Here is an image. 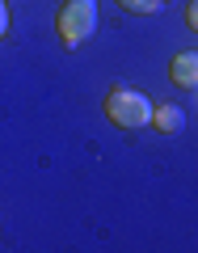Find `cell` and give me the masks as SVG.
<instances>
[{
    "label": "cell",
    "instance_id": "1",
    "mask_svg": "<svg viewBox=\"0 0 198 253\" xmlns=\"http://www.w3.org/2000/svg\"><path fill=\"white\" fill-rule=\"evenodd\" d=\"M106 114H110V123L122 126V131H139V126L152 123V101L139 89H131V84H114V89L106 93Z\"/></svg>",
    "mask_w": 198,
    "mask_h": 253
},
{
    "label": "cell",
    "instance_id": "2",
    "mask_svg": "<svg viewBox=\"0 0 198 253\" xmlns=\"http://www.w3.org/2000/svg\"><path fill=\"white\" fill-rule=\"evenodd\" d=\"M55 30H59L63 46H80L97 30V4L93 0H63L59 17H55Z\"/></svg>",
    "mask_w": 198,
    "mask_h": 253
},
{
    "label": "cell",
    "instance_id": "3",
    "mask_svg": "<svg viewBox=\"0 0 198 253\" xmlns=\"http://www.w3.org/2000/svg\"><path fill=\"white\" fill-rule=\"evenodd\" d=\"M169 76H173V84H181V89H198V51H181V55H173Z\"/></svg>",
    "mask_w": 198,
    "mask_h": 253
},
{
    "label": "cell",
    "instance_id": "4",
    "mask_svg": "<svg viewBox=\"0 0 198 253\" xmlns=\"http://www.w3.org/2000/svg\"><path fill=\"white\" fill-rule=\"evenodd\" d=\"M148 126H156V131H164V135H173V131H181L186 126V110L181 106H152V123Z\"/></svg>",
    "mask_w": 198,
    "mask_h": 253
},
{
    "label": "cell",
    "instance_id": "5",
    "mask_svg": "<svg viewBox=\"0 0 198 253\" xmlns=\"http://www.w3.org/2000/svg\"><path fill=\"white\" fill-rule=\"evenodd\" d=\"M126 13H156L160 9V0H118Z\"/></svg>",
    "mask_w": 198,
    "mask_h": 253
},
{
    "label": "cell",
    "instance_id": "6",
    "mask_svg": "<svg viewBox=\"0 0 198 253\" xmlns=\"http://www.w3.org/2000/svg\"><path fill=\"white\" fill-rule=\"evenodd\" d=\"M9 34V4H4V0H0V38Z\"/></svg>",
    "mask_w": 198,
    "mask_h": 253
},
{
    "label": "cell",
    "instance_id": "7",
    "mask_svg": "<svg viewBox=\"0 0 198 253\" xmlns=\"http://www.w3.org/2000/svg\"><path fill=\"white\" fill-rule=\"evenodd\" d=\"M186 21H190V30H198V0H190V9H186Z\"/></svg>",
    "mask_w": 198,
    "mask_h": 253
}]
</instances>
